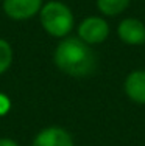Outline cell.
Wrapping results in <instances>:
<instances>
[{"label":"cell","instance_id":"3957f363","mask_svg":"<svg viewBox=\"0 0 145 146\" xmlns=\"http://www.w3.org/2000/svg\"><path fill=\"white\" fill-rule=\"evenodd\" d=\"M109 34H111L109 22L102 14L88 16L77 25V36L91 47L106 42Z\"/></svg>","mask_w":145,"mask_h":146},{"label":"cell","instance_id":"5b68a950","mask_svg":"<svg viewBox=\"0 0 145 146\" xmlns=\"http://www.w3.org/2000/svg\"><path fill=\"white\" fill-rule=\"evenodd\" d=\"M44 0H3L2 8L13 20H27L37 16Z\"/></svg>","mask_w":145,"mask_h":146},{"label":"cell","instance_id":"8fae6325","mask_svg":"<svg viewBox=\"0 0 145 146\" xmlns=\"http://www.w3.org/2000/svg\"><path fill=\"white\" fill-rule=\"evenodd\" d=\"M0 146H20L19 143H17L16 140H13V138H0Z\"/></svg>","mask_w":145,"mask_h":146},{"label":"cell","instance_id":"8992f818","mask_svg":"<svg viewBox=\"0 0 145 146\" xmlns=\"http://www.w3.org/2000/svg\"><path fill=\"white\" fill-rule=\"evenodd\" d=\"M31 146H75V141L67 129L61 126H48L37 132Z\"/></svg>","mask_w":145,"mask_h":146},{"label":"cell","instance_id":"ba28073f","mask_svg":"<svg viewBox=\"0 0 145 146\" xmlns=\"http://www.w3.org/2000/svg\"><path fill=\"white\" fill-rule=\"evenodd\" d=\"M131 0H95V6L103 17L122 16L130 8Z\"/></svg>","mask_w":145,"mask_h":146},{"label":"cell","instance_id":"9c48e42d","mask_svg":"<svg viewBox=\"0 0 145 146\" xmlns=\"http://www.w3.org/2000/svg\"><path fill=\"white\" fill-rule=\"evenodd\" d=\"M13 59H14V51L11 44L0 37V75L9 70V67L13 65Z\"/></svg>","mask_w":145,"mask_h":146},{"label":"cell","instance_id":"52a82bcc","mask_svg":"<svg viewBox=\"0 0 145 146\" xmlns=\"http://www.w3.org/2000/svg\"><path fill=\"white\" fill-rule=\"evenodd\" d=\"M123 93L131 103L145 106V68L131 70L125 76Z\"/></svg>","mask_w":145,"mask_h":146},{"label":"cell","instance_id":"30bf717a","mask_svg":"<svg viewBox=\"0 0 145 146\" xmlns=\"http://www.w3.org/2000/svg\"><path fill=\"white\" fill-rule=\"evenodd\" d=\"M11 109V101L5 93H0V117L6 115Z\"/></svg>","mask_w":145,"mask_h":146},{"label":"cell","instance_id":"6da1fadb","mask_svg":"<svg viewBox=\"0 0 145 146\" xmlns=\"http://www.w3.org/2000/svg\"><path fill=\"white\" fill-rule=\"evenodd\" d=\"M53 62L64 75L86 78L95 72L97 54L94 47L83 42L78 36H67L58 42L53 51Z\"/></svg>","mask_w":145,"mask_h":146},{"label":"cell","instance_id":"7a4b0ae2","mask_svg":"<svg viewBox=\"0 0 145 146\" xmlns=\"http://www.w3.org/2000/svg\"><path fill=\"white\" fill-rule=\"evenodd\" d=\"M37 16L44 31L55 39H64L70 36L75 28V16L70 6L59 0H50L44 3Z\"/></svg>","mask_w":145,"mask_h":146},{"label":"cell","instance_id":"277c9868","mask_svg":"<svg viewBox=\"0 0 145 146\" xmlns=\"http://www.w3.org/2000/svg\"><path fill=\"white\" fill-rule=\"evenodd\" d=\"M117 37L125 45L139 47L145 44V23L139 17H125L116 28Z\"/></svg>","mask_w":145,"mask_h":146}]
</instances>
